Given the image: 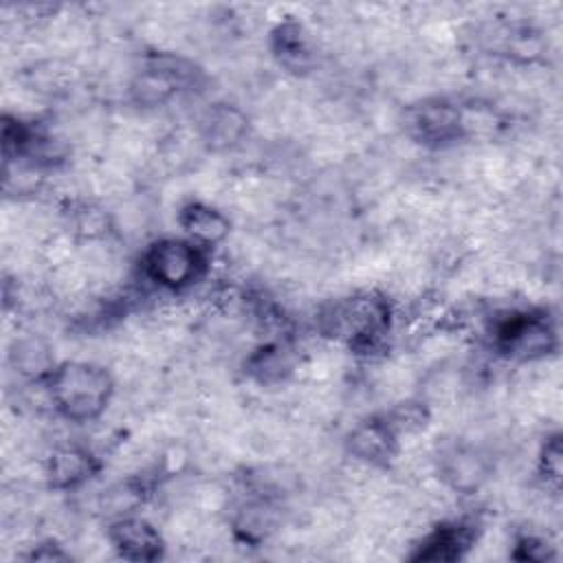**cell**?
I'll use <instances>...</instances> for the list:
<instances>
[{
  "label": "cell",
  "instance_id": "1",
  "mask_svg": "<svg viewBox=\"0 0 563 563\" xmlns=\"http://www.w3.org/2000/svg\"><path fill=\"white\" fill-rule=\"evenodd\" d=\"M46 380L51 402L73 422L99 418L114 391L110 372L86 361L62 363L46 376Z\"/></svg>",
  "mask_w": 563,
  "mask_h": 563
},
{
  "label": "cell",
  "instance_id": "2",
  "mask_svg": "<svg viewBox=\"0 0 563 563\" xmlns=\"http://www.w3.org/2000/svg\"><path fill=\"white\" fill-rule=\"evenodd\" d=\"M205 266L202 253L187 240L165 238L150 246L145 255L147 277L167 290H180L194 284Z\"/></svg>",
  "mask_w": 563,
  "mask_h": 563
},
{
  "label": "cell",
  "instance_id": "3",
  "mask_svg": "<svg viewBox=\"0 0 563 563\" xmlns=\"http://www.w3.org/2000/svg\"><path fill=\"white\" fill-rule=\"evenodd\" d=\"M495 334L497 345L506 354L523 361L541 358L554 347V330L543 317L537 314L512 312L497 325Z\"/></svg>",
  "mask_w": 563,
  "mask_h": 563
},
{
  "label": "cell",
  "instance_id": "4",
  "mask_svg": "<svg viewBox=\"0 0 563 563\" xmlns=\"http://www.w3.org/2000/svg\"><path fill=\"white\" fill-rule=\"evenodd\" d=\"M409 128L424 143H449L464 134L462 110L449 101L431 99L411 110Z\"/></svg>",
  "mask_w": 563,
  "mask_h": 563
},
{
  "label": "cell",
  "instance_id": "5",
  "mask_svg": "<svg viewBox=\"0 0 563 563\" xmlns=\"http://www.w3.org/2000/svg\"><path fill=\"white\" fill-rule=\"evenodd\" d=\"M112 548L128 561H154L161 556L163 539L158 530L139 517H121L110 526Z\"/></svg>",
  "mask_w": 563,
  "mask_h": 563
},
{
  "label": "cell",
  "instance_id": "6",
  "mask_svg": "<svg viewBox=\"0 0 563 563\" xmlns=\"http://www.w3.org/2000/svg\"><path fill=\"white\" fill-rule=\"evenodd\" d=\"M396 433L385 420L361 422L347 435V451L365 464H387L396 455Z\"/></svg>",
  "mask_w": 563,
  "mask_h": 563
},
{
  "label": "cell",
  "instance_id": "7",
  "mask_svg": "<svg viewBox=\"0 0 563 563\" xmlns=\"http://www.w3.org/2000/svg\"><path fill=\"white\" fill-rule=\"evenodd\" d=\"M249 130L246 114L229 103H213L200 119V136L211 150H227L242 141Z\"/></svg>",
  "mask_w": 563,
  "mask_h": 563
},
{
  "label": "cell",
  "instance_id": "8",
  "mask_svg": "<svg viewBox=\"0 0 563 563\" xmlns=\"http://www.w3.org/2000/svg\"><path fill=\"white\" fill-rule=\"evenodd\" d=\"M95 468L92 455L81 446H57L46 462V479L53 488L66 490L86 482Z\"/></svg>",
  "mask_w": 563,
  "mask_h": 563
},
{
  "label": "cell",
  "instance_id": "9",
  "mask_svg": "<svg viewBox=\"0 0 563 563\" xmlns=\"http://www.w3.org/2000/svg\"><path fill=\"white\" fill-rule=\"evenodd\" d=\"M178 222L191 240H196L205 246L218 244L229 235L227 216L205 202L185 205L178 213Z\"/></svg>",
  "mask_w": 563,
  "mask_h": 563
},
{
  "label": "cell",
  "instance_id": "10",
  "mask_svg": "<svg viewBox=\"0 0 563 563\" xmlns=\"http://www.w3.org/2000/svg\"><path fill=\"white\" fill-rule=\"evenodd\" d=\"M473 543V532L468 526L453 523L442 526L433 534L427 537V541L420 545V550L413 554V559L422 561H453L460 559L466 548Z\"/></svg>",
  "mask_w": 563,
  "mask_h": 563
},
{
  "label": "cell",
  "instance_id": "11",
  "mask_svg": "<svg viewBox=\"0 0 563 563\" xmlns=\"http://www.w3.org/2000/svg\"><path fill=\"white\" fill-rule=\"evenodd\" d=\"M11 363H13L15 372L31 376V378L48 376L55 369L51 347L40 336H24V339L15 341L13 352H11Z\"/></svg>",
  "mask_w": 563,
  "mask_h": 563
},
{
  "label": "cell",
  "instance_id": "12",
  "mask_svg": "<svg viewBox=\"0 0 563 563\" xmlns=\"http://www.w3.org/2000/svg\"><path fill=\"white\" fill-rule=\"evenodd\" d=\"M249 367H251V374L260 383H277V380H284L292 372L295 356H292V350L288 345L275 343V345L262 347L251 358Z\"/></svg>",
  "mask_w": 563,
  "mask_h": 563
},
{
  "label": "cell",
  "instance_id": "13",
  "mask_svg": "<svg viewBox=\"0 0 563 563\" xmlns=\"http://www.w3.org/2000/svg\"><path fill=\"white\" fill-rule=\"evenodd\" d=\"M444 475L455 488L471 490V488H477L479 482L486 477V466L475 451L455 449L446 455Z\"/></svg>",
  "mask_w": 563,
  "mask_h": 563
},
{
  "label": "cell",
  "instance_id": "14",
  "mask_svg": "<svg viewBox=\"0 0 563 563\" xmlns=\"http://www.w3.org/2000/svg\"><path fill=\"white\" fill-rule=\"evenodd\" d=\"M275 53L282 64L292 70H306L310 66V51L306 37L297 24H284L275 31Z\"/></svg>",
  "mask_w": 563,
  "mask_h": 563
},
{
  "label": "cell",
  "instance_id": "15",
  "mask_svg": "<svg viewBox=\"0 0 563 563\" xmlns=\"http://www.w3.org/2000/svg\"><path fill=\"white\" fill-rule=\"evenodd\" d=\"M273 528H275V510L266 501H251L235 517V530L246 541H260Z\"/></svg>",
  "mask_w": 563,
  "mask_h": 563
},
{
  "label": "cell",
  "instance_id": "16",
  "mask_svg": "<svg viewBox=\"0 0 563 563\" xmlns=\"http://www.w3.org/2000/svg\"><path fill=\"white\" fill-rule=\"evenodd\" d=\"M561 440L559 435H552L550 440H545L543 449H541V457H539V466H541V473L545 477L548 484H559L561 482V466H563V460H561Z\"/></svg>",
  "mask_w": 563,
  "mask_h": 563
},
{
  "label": "cell",
  "instance_id": "17",
  "mask_svg": "<svg viewBox=\"0 0 563 563\" xmlns=\"http://www.w3.org/2000/svg\"><path fill=\"white\" fill-rule=\"evenodd\" d=\"M519 552L517 556L519 559H528V561H543V559H550V548L543 539H537V537H526L517 543Z\"/></svg>",
  "mask_w": 563,
  "mask_h": 563
}]
</instances>
